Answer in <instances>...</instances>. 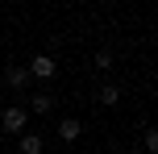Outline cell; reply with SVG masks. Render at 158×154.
<instances>
[{"label":"cell","instance_id":"7","mask_svg":"<svg viewBox=\"0 0 158 154\" xmlns=\"http://www.w3.org/2000/svg\"><path fill=\"white\" fill-rule=\"evenodd\" d=\"M29 104H33V113H50V108H54V96H50V92H38Z\"/></svg>","mask_w":158,"mask_h":154},{"label":"cell","instance_id":"6","mask_svg":"<svg viewBox=\"0 0 158 154\" xmlns=\"http://www.w3.org/2000/svg\"><path fill=\"white\" fill-rule=\"evenodd\" d=\"M8 88H25V83H29V71H25V67H8Z\"/></svg>","mask_w":158,"mask_h":154},{"label":"cell","instance_id":"1","mask_svg":"<svg viewBox=\"0 0 158 154\" xmlns=\"http://www.w3.org/2000/svg\"><path fill=\"white\" fill-rule=\"evenodd\" d=\"M25 121H29V113H25L21 104L4 108V117H0V125H4V133H25Z\"/></svg>","mask_w":158,"mask_h":154},{"label":"cell","instance_id":"8","mask_svg":"<svg viewBox=\"0 0 158 154\" xmlns=\"http://www.w3.org/2000/svg\"><path fill=\"white\" fill-rule=\"evenodd\" d=\"M96 67H100V71H108V67H112V54H108V50H100V54H96Z\"/></svg>","mask_w":158,"mask_h":154},{"label":"cell","instance_id":"5","mask_svg":"<svg viewBox=\"0 0 158 154\" xmlns=\"http://www.w3.org/2000/svg\"><path fill=\"white\" fill-rule=\"evenodd\" d=\"M42 133H21V154H42Z\"/></svg>","mask_w":158,"mask_h":154},{"label":"cell","instance_id":"4","mask_svg":"<svg viewBox=\"0 0 158 154\" xmlns=\"http://www.w3.org/2000/svg\"><path fill=\"white\" fill-rule=\"evenodd\" d=\"M79 129H83V125H79L75 117H63V121H58V138H63V142H75Z\"/></svg>","mask_w":158,"mask_h":154},{"label":"cell","instance_id":"2","mask_svg":"<svg viewBox=\"0 0 158 154\" xmlns=\"http://www.w3.org/2000/svg\"><path fill=\"white\" fill-rule=\"evenodd\" d=\"M25 71H29L33 79H54V71H58V63H54V58H50V54H33V63L25 67Z\"/></svg>","mask_w":158,"mask_h":154},{"label":"cell","instance_id":"3","mask_svg":"<svg viewBox=\"0 0 158 154\" xmlns=\"http://www.w3.org/2000/svg\"><path fill=\"white\" fill-rule=\"evenodd\" d=\"M96 100H100L104 108H112V104H121V88H117V83H100V92H96Z\"/></svg>","mask_w":158,"mask_h":154}]
</instances>
